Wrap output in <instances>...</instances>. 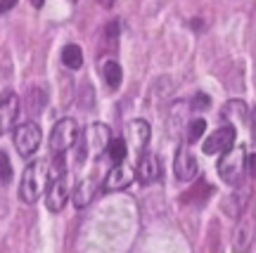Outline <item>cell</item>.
Instances as JSON below:
<instances>
[{"label":"cell","instance_id":"6da1fadb","mask_svg":"<svg viewBox=\"0 0 256 253\" xmlns=\"http://www.w3.org/2000/svg\"><path fill=\"white\" fill-rule=\"evenodd\" d=\"M48 182L50 190H46V204L52 213H60L69 199V187H66V159L64 154H55L52 166L48 171Z\"/></svg>","mask_w":256,"mask_h":253},{"label":"cell","instance_id":"7a4b0ae2","mask_svg":"<svg viewBox=\"0 0 256 253\" xmlns=\"http://www.w3.org/2000/svg\"><path fill=\"white\" fill-rule=\"evenodd\" d=\"M48 187V163L43 159H36L31 161L24 168V175H22V185H19V197L24 204H36L43 192Z\"/></svg>","mask_w":256,"mask_h":253},{"label":"cell","instance_id":"3957f363","mask_svg":"<svg viewBox=\"0 0 256 253\" xmlns=\"http://www.w3.org/2000/svg\"><path fill=\"white\" fill-rule=\"evenodd\" d=\"M110 128L104 126V123H92L81 137H76V145H78V156H76V161L81 166L86 159H88V154H100L104 152V147L110 142Z\"/></svg>","mask_w":256,"mask_h":253},{"label":"cell","instance_id":"277c9868","mask_svg":"<svg viewBox=\"0 0 256 253\" xmlns=\"http://www.w3.org/2000/svg\"><path fill=\"white\" fill-rule=\"evenodd\" d=\"M244 156H247L244 147H238V149L230 147V149H226L223 156L218 159V166H216L220 180L228 182V185H240L242 175H244Z\"/></svg>","mask_w":256,"mask_h":253},{"label":"cell","instance_id":"5b68a950","mask_svg":"<svg viewBox=\"0 0 256 253\" xmlns=\"http://www.w3.org/2000/svg\"><path fill=\"white\" fill-rule=\"evenodd\" d=\"M76 137H78V123L74 118L57 121L52 133H50V149H52V154H64L66 149H72L76 145Z\"/></svg>","mask_w":256,"mask_h":253},{"label":"cell","instance_id":"8992f818","mask_svg":"<svg viewBox=\"0 0 256 253\" xmlns=\"http://www.w3.org/2000/svg\"><path fill=\"white\" fill-rule=\"evenodd\" d=\"M40 145V128L34 121H26L14 130V147L19 156H31Z\"/></svg>","mask_w":256,"mask_h":253},{"label":"cell","instance_id":"52a82bcc","mask_svg":"<svg viewBox=\"0 0 256 253\" xmlns=\"http://www.w3.org/2000/svg\"><path fill=\"white\" fill-rule=\"evenodd\" d=\"M133 180H136V171H133V166L124 159V161L114 163V168L107 173V178H104V182H102V190H104V192L126 190Z\"/></svg>","mask_w":256,"mask_h":253},{"label":"cell","instance_id":"ba28073f","mask_svg":"<svg viewBox=\"0 0 256 253\" xmlns=\"http://www.w3.org/2000/svg\"><path fill=\"white\" fill-rule=\"evenodd\" d=\"M235 140H238V130L235 126H223L218 130H214L206 140H204V147H202V152L204 154H223L226 149L235 145Z\"/></svg>","mask_w":256,"mask_h":253},{"label":"cell","instance_id":"9c48e42d","mask_svg":"<svg viewBox=\"0 0 256 253\" xmlns=\"http://www.w3.org/2000/svg\"><path fill=\"white\" fill-rule=\"evenodd\" d=\"M19 116V97L14 92H5L0 100V135L10 133Z\"/></svg>","mask_w":256,"mask_h":253},{"label":"cell","instance_id":"30bf717a","mask_svg":"<svg viewBox=\"0 0 256 253\" xmlns=\"http://www.w3.org/2000/svg\"><path fill=\"white\" fill-rule=\"evenodd\" d=\"M100 190V180L98 175H86V178H78V185L74 190V206L76 208H86L95 199V194Z\"/></svg>","mask_w":256,"mask_h":253},{"label":"cell","instance_id":"8fae6325","mask_svg":"<svg viewBox=\"0 0 256 253\" xmlns=\"http://www.w3.org/2000/svg\"><path fill=\"white\" fill-rule=\"evenodd\" d=\"M197 171H200V163H197V159L188 152V145H180L178 156H176V161H174L176 178H178V180H192V178L197 175Z\"/></svg>","mask_w":256,"mask_h":253},{"label":"cell","instance_id":"7c38bea8","mask_svg":"<svg viewBox=\"0 0 256 253\" xmlns=\"http://www.w3.org/2000/svg\"><path fill=\"white\" fill-rule=\"evenodd\" d=\"M162 175V163L156 159L154 154H147L142 152L140 154V161H138V171H136V178L142 185H152L154 180H159Z\"/></svg>","mask_w":256,"mask_h":253},{"label":"cell","instance_id":"4fadbf2b","mask_svg":"<svg viewBox=\"0 0 256 253\" xmlns=\"http://www.w3.org/2000/svg\"><path fill=\"white\" fill-rule=\"evenodd\" d=\"M128 130H130V137H133V145H136V152L142 154L145 152L147 142H150V123L142 121V118H136L128 123Z\"/></svg>","mask_w":256,"mask_h":253},{"label":"cell","instance_id":"5bb4252c","mask_svg":"<svg viewBox=\"0 0 256 253\" xmlns=\"http://www.w3.org/2000/svg\"><path fill=\"white\" fill-rule=\"evenodd\" d=\"M62 62H64V66H69V69H81V66H83V50L76 45V43L64 45Z\"/></svg>","mask_w":256,"mask_h":253},{"label":"cell","instance_id":"9a60e30c","mask_svg":"<svg viewBox=\"0 0 256 253\" xmlns=\"http://www.w3.org/2000/svg\"><path fill=\"white\" fill-rule=\"evenodd\" d=\"M104 152H107V156H110L112 161H124L128 156V145L124 137H110V142H107V147H104Z\"/></svg>","mask_w":256,"mask_h":253},{"label":"cell","instance_id":"2e32d148","mask_svg":"<svg viewBox=\"0 0 256 253\" xmlns=\"http://www.w3.org/2000/svg\"><path fill=\"white\" fill-rule=\"evenodd\" d=\"M102 73H104V81H107V85L110 88H119L121 85V78H124V71H121L119 62H114V59H110V62L102 66Z\"/></svg>","mask_w":256,"mask_h":253},{"label":"cell","instance_id":"e0dca14e","mask_svg":"<svg viewBox=\"0 0 256 253\" xmlns=\"http://www.w3.org/2000/svg\"><path fill=\"white\" fill-rule=\"evenodd\" d=\"M206 130V121L204 118H194L190 126H188V142H197Z\"/></svg>","mask_w":256,"mask_h":253},{"label":"cell","instance_id":"ac0fdd59","mask_svg":"<svg viewBox=\"0 0 256 253\" xmlns=\"http://www.w3.org/2000/svg\"><path fill=\"white\" fill-rule=\"evenodd\" d=\"M209 194H211V187L206 185V182H200V185H197V187H194L190 194H185L183 201H194V204H197V201H204L206 197H209Z\"/></svg>","mask_w":256,"mask_h":253},{"label":"cell","instance_id":"d6986e66","mask_svg":"<svg viewBox=\"0 0 256 253\" xmlns=\"http://www.w3.org/2000/svg\"><path fill=\"white\" fill-rule=\"evenodd\" d=\"M10 178H12V161L5 152H0V180L8 182Z\"/></svg>","mask_w":256,"mask_h":253},{"label":"cell","instance_id":"ffe728a7","mask_svg":"<svg viewBox=\"0 0 256 253\" xmlns=\"http://www.w3.org/2000/svg\"><path fill=\"white\" fill-rule=\"evenodd\" d=\"M209 104V97L206 95H197L194 100H192V107H206Z\"/></svg>","mask_w":256,"mask_h":253},{"label":"cell","instance_id":"44dd1931","mask_svg":"<svg viewBox=\"0 0 256 253\" xmlns=\"http://www.w3.org/2000/svg\"><path fill=\"white\" fill-rule=\"evenodd\" d=\"M17 5V0H0V12H8Z\"/></svg>","mask_w":256,"mask_h":253},{"label":"cell","instance_id":"7402d4cb","mask_svg":"<svg viewBox=\"0 0 256 253\" xmlns=\"http://www.w3.org/2000/svg\"><path fill=\"white\" fill-rule=\"evenodd\" d=\"M95 2H98V5H102V7H112L116 0H95Z\"/></svg>","mask_w":256,"mask_h":253},{"label":"cell","instance_id":"603a6c76","mask_svg":"<svg viewBox=\"0 0 256 253\" xmlns=\"http://www.w3.org/2000/svg\"><path fill=\"white\" fill-rule=\"evenodd\" d=\"M31 5L34 7H43V0H31Z\"/></svg>","mask_w":256,"mask_h":253}]
</instances>
